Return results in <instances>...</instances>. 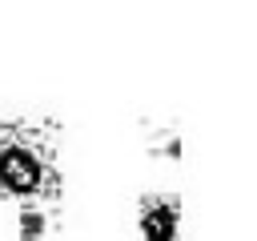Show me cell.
Wrapping results in <instances>:
<instances>
[{
	"mask_svg": "<svg viewBox=\"0 0 257 241\" xmlns=\"http://www.w3.org/2000/svg\"><path fill=\"white\" fill-rule=\"evenodd\" d=\"M60 197V161L56 133L40 120L0 116V201H56Z\"/></svg>",
	"mask_w": 257,
	"mask_h": 241,
	"instance_id": "6da1fadb",
	"label": "cell"
},
{
	"mask_svg": "<svg viewBox=\"0 0 257 241\" xmlns=\"http://www.w3.org/2000/svg\"><path fill=\"white\" fill-rule=\"evenodd\" d=\"M137 241H181V197L177 193H145L133 213Z\"/></svg>",
	"mask_w": 257,
	"mask_h": 241,
	"instance_id": "7a4b0ae2",
	"label": "cell"
},
{
	"mask_svg": "<svg viewBox=\"0 0 257 241\" xmlns=\"http://www.w3.org/2000/svg\"><path fill=\"white\" fill-rule=\"evenodd\" d=\"M52 233H56V201L16 205V221H12L16 241H52Z\"/></svg>",
	"mask_w": 257,
	"mask_h": 241,
	"instance_id": "3957f363",
	"label": "cell"
}]
</instances>
